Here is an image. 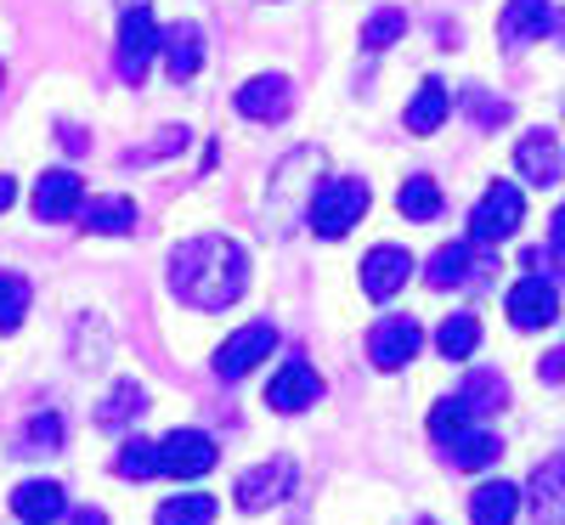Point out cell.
<instances>
[{
    "label": "cell",
    "instance_id": "1",
    "mask_svg": "<svg viewBox=\"0 0 565 525\" xmlns=\"http://www.w3.org/2000/svg\"><path fill=\"white\" fill-rule=\"evenodd\" d=\"M249 289V255L221 232L204 237H186L170 255V294L193 311H226L238 306Z\"/></svg>",
    "mask_w": 565,
    "mask_h": 525
},
{
    "label": "cell",
    "instance_id": "2",
    "mask_svg": "<svg viewBox=\"0 0 565 525\" xmlns=\"http://www.w3.org/2000/svg\"><path fill=\"white\" fill-rule=\"evenodd\" d=\"M362 215H367V181H356V175H334V181H322L317 193H311L306 226H311L317 237H345Z\"/></svg>",
    "mask_w": 565,
    "mask_h": 525
},
{
    "label": "cell",
    "instance_id": "3",
    "mask_svg": "<svg viewBox=\"0 0 565 525\" xmlns=\"http://www.w3.org/2000/svg\"><path fill=\"white\" fill-rule=\"evenodd\" d=\"M521 221H526V193L514 181H492L481 193V204L469 210V237H476L481 249H492V244H503V237H514Z\"/></svg>",
    "mask_w": 565,
    "mask_h": 525
},
{
    "label": "cell",
    "instance_id": "4",
    "mask_svg": "<svg viewBox=\"0 0 565 525\" xmlns=\"http://www.w3.org/2000/svg\"><path fill=\"white\" fill-rule=\"evenodd\" d=\"M487 271H498V255L481 249L476 237H458V244L436 249L424 277H430V289H469V282H487Z\"/></svg>",
    "mask_w": 565,
    "mask_h": 525
},
{
    "label": "cell",
    "instance_id": "5",
    "mask_svg": "<svg viewBox=\"0 0 565 525\" xmlns=\"http://www.w3.org/2000/svg\"><path fill=\"white\" fill-rule=\"evenodd\" d=\"M153 52H164V29L153 23V12H148V7H130V12H125V23H119V52H114V68H119L130 85H141V79H148Z\"/></svg>",
    "mask_w": 565,
    "mask_h": 525
},
{
    "label": "cell",
    "instance_id": "6",
    "mask_svg": "<svg viewBox=\"0 0 565 525\" xmlns=\"http://www.w3.org/2000/svg\"><path fill=\"white\" fill-rule=\"evenodd\" d=\"M271 351H277V328H271V322H249V328H238V333H232V340L215 351V378L238 385V378H249Z\"/></svg>",
    "mask_w": 565,
    "mask_h": 525
},
{
    "label": "cell",
    "instance_id": "7",
    "mask_svg": "<svg viewBox=\"0 0 565 525\" xmlns=\"http://www.w3.org/2000/svg\"><path fill=\"white\" fill-rule=\"evenodd\" d=\"M215 441L204 436V429H170V436L159 441V469L170 474V481H199V474L215 469Z\"/></svg>",
    "mask_w": 565,
    "mask_h": 525
},
{
    "label": "cell",
    "instance_id": "8",
    "mask_svg": "<svg viewBox=\"0 0 565 525\" xmlns=\"http://www.w3.org/2000/svg\"><path fill=\"white\" fill-rule=\"evenodd\" d=\"M295 463L289 458H271V463H255L249 474H238V486H232V497H238L244 514H260V508H277L282 497L295 492Z\"/></svg>",
    "mask_w": 565,
    "mask_h": 525
},
{
    "label": "cell",
    "instance_id": "9",
    "mask_svg": "<svg viewBox=\"0 0 565 525\" xmlns=\"http://www.w3.org/2000/svg\"><path fill=\"white\" fill-rule=\"evenodd\" d=\"M559 29L554 18V0H509L503 18H498V40H503V52H521V45H537Z\"/></svg>",
    "mask_w": 565,
    "mask_h": 525
},
{
    "label": "cell",
    "instance_id": "10",
    "mask_svg": "<svg viewBox=\"0 0 565 525\" xmlns=\"http://www.w3.org/2000/svg\"><path fill=\"white\" fill-rule=\"evenodd\" d=\"M238 114L255 119V125H282L295 114V79L289 74H255L238 90Z\"/></svg>",
    "mask_w": 565,
    "mask_h": 525
},
{
    "label": "cell",
    "instance_id": "11",
    "mask_svg": "<svg viewBox=\"0 0 565 525\" xmlns=\"http://www.w3.org/2000/svg\"><path fill=\"white\" fill-rule=\"evenodd\" d=\"M418 351H424V328H418L413 317H385L380 328L367 333V362H373V367H385V373L407 367Z\"/></svg>",
    "mask_w": 565,
    "mask_h": 525
},
{
    "label": "cell",
    "instance_id": "12",
    "mask_svg": "<svg viewBox=\"0 0 565 525\" xmlns=\"http://www.w3.org/2000/svg\"><path fill=\"white\" fill-rule=\"evenodd\" d=\"M407 277H413V255L402 244H380V249H367V260H362V294L367 300H391V294H402Z\"/></svg>",
    "mask_w": 565,
    "mask_h": 525
},
{
    "label": "cell",
    "instance_id": "13",
    "mask_svg": "<svg viewBox=\"0 0 565 525\" xmlns=\"http://www.w3.org/2000/svg\"><path fill=\"white\" fill-rule=\"evenodd\" d=\"M526 508H532V525H565V452L532 469Z\"/></svg>",
    "mask_w": 565,
    "mask_h": 525
},
{
    "label": "cell",
    "instance_id": "14",
    "mask_svg": "<svg viewBox=\"0 0 565 525\" xmlns=\"http://www.w3.org/2000/svg\"><path fill=\"white\" fill-rule=\"evenodd\" d=\"M85 210V181L74 170H45L34 181V215L40 221H74Z\"/></svg>",
    "mask_w": 565,
    "mask_h": 525
},
{
    "label": "cell",
    "instance_id": "15",
    "mask_svg": "<svg viewBox=\"0 0 565 525\" xmlns=\"http://www.w3.org/2000/svg\"><path fill=\"white\" fill-rule=\"evenodd\" d=\"M554 317H559V289H554V282L526 277V282H514V289H509V322L521 328V333L548 328Z\"/></svg>",
    "mask_w": 565,
    "mask_h": 525
},
{
    "label": "cell",
    "instance_id": "16",
    "mask_svg": "<svg viewBox=\"0 0 565 525\" xmlns=\"http://www.w3.org/2000/svg\"><path fill=\"white\" fill-rule=\"evenodd\" d=\"M322 396V378L311 373V362H282L277 378L266 385V407L271 413H306Z\"/></svg>",
    "mask_w": 565,
    "mask_h": 525
},
{
    "label": "cell",
    "instance_id": "17",
    "mask_svg": "<svg viewBox=\"0 0 565 525\" xmlns=\"http://www.w3.org/2000/svg\"><path fill=\"white\" fill-rule=\"evenodd\" d=\"M514 164H521V175L537 181V186H559L565 181V148L548 130H532V136L514 141Z\"/></svg>",
    "mask_w": 565,
    "mask_h": 525
},
{
    "label": "cell",
    "instance_id": "18",
    "mask_svg": "<svg viewBox=\"0 0 565 525\" xmlns=\"http://www.w3.org/2000/svg\"><path fill=\"white\" fill-rule=\"evenodd\" d=\"M164 74L170 79H193L199 68H204V29L199 23H175V29H164Z\"/></svg>",
    "mask_w": 565,
    "mask_h": 525
},
{
    "label": "cell",
    "instance_id": "19",
    "mask_svg": "<svg viewBox=\"0 0 565 525\" xmlns=\"http://www.w3.org/2000/svg\"><path fill=\"white\" fill-rule=\"evenodd\" d=\"M12 514L29 519V525H52V519L68 514V497H63L57 481H23V486L12 492Z\"/></svg>",
    "mask_w": 565,
    "mask_h": 525
},
{
    "label": "cell",
    "instance_id": "20",
    "mask_svg": "<svg viewBox=\"0 0 565 525\" xmlns=\"http://www.w3.org/2000/svg\"><path fill=\"white\" fill-rule=\"evenodd\" d=\"M447 114H452V90H447L441 79H424V85L413 90V103H407L402 125H407L413 136H430V130L447 125Z\"/></svg>",
    "mask_w": 565,
    "mask_h": 525
},
{
    "label": "cell",
    "instance_id": "21",
    "mask_svg": "<svg viewBox=\"0 0 565 525\" xmlns=\"http://www.w3.org/2000/svg\"><path fill=\"white\" fill-rule=\"evenodd\" d=\"M514 514H521V492L509 481H487L469 492V525H514Z\"/></svg>",
    "mask_w": 565,
    "mask_h": 525
},
{
    "label": "cell",
    "instance_id": "22",
    "mask_svg": "<svg viewBox=\"0 0 565 525\" xmlns=\"http://www.w3.org/2000/svg\"><path fill=\"white\" fill-rule=\"evenodd\" d=\"M476 345H481V317L476 311H458V317H447L436 328V351L447 362H469V356H476Z\"/></svg>",
    "mask_w": 565,
    "mask_h": 525
},
{
    "label": "cell",
    "instance_id": "23",
    "mask_svg": "<svg viewBox=\"0 0 565 525\" xmlns=\"http://www.w3.org/2000/svg\"><path fill=\"white\" fill-rule=\"evenodd\" d=\"M79 221H85V232H97V237H125L136 226V204L130 199H85Z\"/></svg>",
    "mask_w": 565,
    "mask_h": 525
},
{
    "label": "cell",
    "instance_id": "24",
    "mask_svg": "<svg viewBox=\"0 0 565 525\" xmlns=\"http://www.w3.org/2000/svg\"><path fill=\"white\" fill-rule=\"evenodd\" d=\"M503 458V441L492 436V429H469V436L447 441V463L452 469H492Z\"/></svg>",
    "mask_w": 565,
    "mask_h": 525
},
{
    "label": "cell",
    "instance_id": "25",
    "mask_svg": "<svg viewBox=\"0 0 565 525\" xmlns=\"http://www.w3.org/2000/svg\"><path fill=\"white\" fill-rule=\"evenodd\" d=\"M215 497L210 492H181V497H170V503H159V514H153V525H215Z\"/></svg>",
    "mask_w": 565,
    "mask_h": 525
},
{
    "label": "cell",
    "instance_id": "26",
    "mask_svg": "<svg viewBox=\"0 0 565 525\" xmlns=\"http://www.w3.org/2000/svg\"><path fill=\"white\" fill-rule=\"evenodd\" d=\"M396 204H402L407 221H436V215H441V186H436L430 175H407L402 193H396Z\"/></svg>",
    "mask_w": 565,
    "mask_h": 525
},
{
    "label": "cell",
    "instance_id": "27",
    "mask_svg": "<svg viewBox=\"0 0 565 525\" xmlns=\"http://www.w3.org/2000/svg\"><path fill=\"white\" fill-rule=\"evenodd\" d=\"M476 429V407H469L463 396H447V401H436V413H430V436L447 447V441H458V436H469Z\"/></svg>",
    "mask_w": 565,
    "mask_h": 525
},
{
    "label": "cell",
    "instance_id": "28",
    "mask_svg": "<svg viewBox=\"0 0 565 525\" xmlns=\"http://www.w3.org/2000/svg\"><path fill=\"white\" fill-rule=\"evenodd\" d=\"M141 413H148V390L125 378V385H114V396L97 407V424H103V429H119L125 418H141Z\"/></svg>",
    "mask_w": 565,
    "mask_h": 525
},
{
    "label": "cell",
    "instance_id": "29",
    "mask_svg": "<svg viewBox=\"0 0 565 525\" xmlns=\"http://www.w3.org/2000/svg\"><path fill=\"white\" fill-rule=\"evenodd\" d=\"M458 396L476 407V418H487V413H498L509 401V385H503V373H469Z\"/></svg>",
    "mask_w": 565,
    "mask_h": 525
},
{
    "label": "cell",
    "instance_id": "30",
    "mask_svg": "<svg viewBox=\"0 0 565 525\" xmlns=\"http://www.w3.org/2000/svg\"><path fill=\"white\" fill-rule=\"evenodd\" d=\"M29 300H34L29 277H18V271H0V333H12V328L29 317Z\"/></svg>",
    "mask_w": 565,
    "mask_h": 525
},
{
    "label": "cell",
    "instance_id": "31",
    "mask_svg": "<svg viewBox=\"0 0 565 525\" xmlns=\"http://www.w3.org/2000/svg\"><path fill=\"white\" fill-rule=\"evenodd\" d=\"M114 474L119 481H153V474H164L159 469V447L153 441H125V452L114 458Z\"/></svg>",
    "mask_w": 565,
    "mask_h": 525
},
{
    "label": "cell",
    "instance_id": "32",
    "mask_svg": "<svg viewBox=\"0 0 565 525\" xmlns=\"http://www.w3.org/2000/svg\"><path fill=\"white\" fill-rule=\"evenodd\" d=\"M402 34H407V12L402 7H385V12H373L362 23V45H367V52H385V45H396Z\"/></svg>",
    "mask_w": 565,
    "mask_h": 525
},
{
    "label": "cell",
    "instance_id": "33",
    "mask_svg": "<svg viewBox=\"0 0 565 525\" xmlns=\"http://www.w3.org/2000/svg\"><path fill=\"white\" fill-rule=\"evenodd\" d=\"M23 447L57 452V447H63V418H57V413H34V418H29V429H23Z\"/></svg>",
    "mask_w": 565,
    "mask_h": 525
},
{
    "label": "cell",
    "instance_id": "34",
    "mask_svg": "<svg viewBox=\"0 0 565 525\" xmlns=\"http://www.w3.org/2000/svg\"><path fill=\"white\" fill-rule=\"evenodd\" d=\"M526 271L543 277V282H565V249H554V244L537 249V244H532V249H526Z\"/></svg>",
    "mask_w": 565,
    "mask_h": 525
},
{
    "label": "cell",
    "instance_id": "35",
    "mask_svg": "<svg viewBox=\"0 0 565 525\" xmlns=\"http://www.w3.org/2000/svg\"><path fill=\"white\" fill-rule=\"evenodd\" d=\"M469 119H476V125H503V119H509V103L481 97V90H469Z\"/></svg>",
    "mask_w": 565,
    "mask_h": 525
},
{
    "label": "cell",
    "instance_id": "36",
    "mask_svg": "<svg viewBox=\"0 0 565 525\" xmlns=\"http://www.w3.org/2000/svg\"><path fill=\"white\" fill-rule=\"evenodd\" d=\"M543 378H548V385H559V378H565V351H548L543 356Z\"/></svg>",
    "mask_w": 565,
    "mask_h": 525
},
{
    "label": "cell",
    "instance_id": "37",
    "mask_svg": "<svg viewBox=\"0 0 565 525\" xmlns=\"http://www.w3.org/2000/svg\"><path fill=\"white\" fill-rule=\"evenodd\" d=\"M548 244H554V249H565V204L548 215Z\"/></svg>",
    "mask_w": 565,
    "mask_h": 525
},
{
    "label": "cell",
    "instance_id": "38",
    "mask_svg": "<svg viewBox=\"0 0 565 525\" xmlns=\"http://www.w3.org/2000/svg\"><path fill=\"white\" fill-rule=\"evenodd\" d=\"M12 199H18V186H12V175H0V215L12 210Z\"/></svg>",
    "mask_w": 565,
    "mask_h": 525
},
{
    "label": "cell",
    "instance_id": "39",
    "mask_svg": "<svg viewBox=\"0 0 565 525\" xmlns=\"http://www.w3.org/2000/svg\"><path fill=\"white\" fill-rule=\"evenodd\" d=\"M74 525H108V519H103L97 508H79V514H74Z\"/></svg>",
    "mask_w": 565,
    "mask_h": 525
},
{
    "label": "cell",
    "instance_id": "40",
    "mask_svg": "<svg viewBox=\"0 0 565 525\" xmlns=\"http://www.w3.org/2000/svg\"><path fill=\"white\" fill-rule=\"evenodd\" d=\"M554 40H565V18H559V29H554Z\"/></svg>",
    "mask_w": 565,
    "mask_h": 525
},
{
    "label": "cell",
    "instance_id": "41",
    "mask_svg": "<svg viewBox=\"0 0 565 525\" xmlns=\"http://www.w3.org/2000/svg\"><path fill=\"white\" fill-rule=\"evenodd\" d=\"M418 525H436V519H418Z\"/></svg>",
    "mask_w": 565,
    "mask_h": 525
},
{
    "label": "cell",
    "instance_id": "42",
    "mask_svg": "<svg viewBox=\"0 0 565 525\" xmlns=\"http://www.w3.org/2000/svg\"><path fill=\"white\" fill-rule=\"evenodd\" d=\"M0 79H7V68H0Z\"/></svg>",
    "mask_w": 565,
    "mask_h": 525
}]
</instances>
